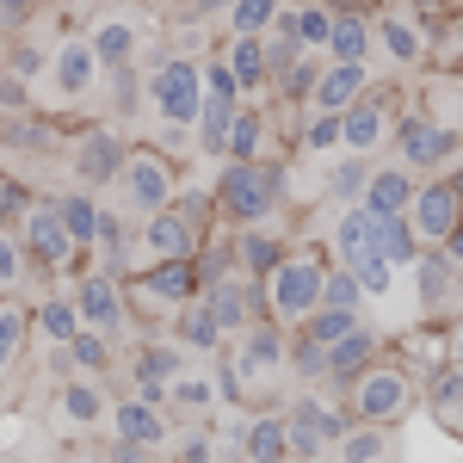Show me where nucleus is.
I'll return each mask as SVG.
<instances>
[{"instance_id": "obj_56", "label": "nucleus", "mask_w": 463, "mask_h": 463, "mask_svg": "<svg viewBox=\"0 0 463 463\" xmlns=\"http://www.w3.org/2000/svg\"><path fill=\"white\" fill-rule=\"evenodd\" d=\"M445 32H451V43L463 50V6H458V13H445Z\"/></svg>"}, {"instance_id": "obj_24", "label": "nucleus", "mask_w": 463, "mask_h": 463, "mask_svg": "<svg viewBox=\"0 0 463 463\" xmlns=\"http://www.w3.org/2000/svg\"><path fill=\"white\" fill-rule=\"evenodd\" d=\"M229 241H235V272H248V279H266L279 260H285V235L272 229V222H248V229H229Z\"/></svg>"}, {"instance_id": "obj_23", "label": "nucleus", "mask_w": 463, "mask_h": 463, "mask_svg": "<svg viewBox=\"0 0 463 463\" xmlns=\"http://www.w3.org/2000/svg\"><path fill=\"white\" fill-rule=\"evenodd\" d=\"M377 353H383V334H377L371 321H358L353 334H340V340L327 346V383L346 395V383H353V377H358V371H364Z\"/></svg>"}, {"instance_id": "obj_45", "label": "nucleus", "mask_w": 463, "mask_h": 463, "mask_svg": "<svg viewBox=\"0 0 463 463\" xmlns=\"http://www.w3.org/2000/svg\"><path fill=\"white\" fill-rule=\"evenodd\" d=\"M358 321H371V316H364V309H340V303H316V316L303 321V334H316L321 346H334L340 334H353Z\"/></svg>"}, {"instance_id": "obj_46", "label": "nucleus", "mask_w": 463, "mask_h": 463, "mask_svg": "<svg viewBox=\"0 0 463 463\" xmlns=\"http://www.w3.org/2000/svg\"><path fill=\"white\" fill-rule=\"evenodd\" d=\"M297 143L309 148V155H327V148H340V111H316V106H303Z\"/></svg>"}, {"instance_id": "obj_16", "label": "nucleus", "mask_w": 463, "mask_h": 463, "mask_svg": "<svg viewBox=\"0 0 463 463\" xmlns=\"http://www.w3.org/2000/svg\"><path fill=\"white\" fill-rule=\"evenodd\" d=\"M185 346L179 340H137V346H124V377H130V390L148 395V402H161L167 408V390H174V377L185 371Z\"/></svg>"}, {"instance_id": "obj_44", "label": "nucleus", "mask_w": 463, "mask_h": 463, "mask_svg": "<svg viewBox=\"0 0 463 463\" xmlns=\"http://www.w3.org/2000/svg\"><path fill=\"white\" fill-rule=\"evenodd\" d=\"M377 229H383V253H390L395 266L408 272V266L420 260V235H414V222H408V211H377Z\"/></svg>"}, {"instance_id": "obj_9", "label": "nucleus", "mask_w": 463, "mask_h": 463, "mask_svg": "<svg viewBox=\"0 0 463 463\" xmlns=\"http://www.w3.org/2000/svg\"><path fill=\"white\" fill-rule=\"evenodd\" d=\"M390 148H395V161H408L414 174H445V167L463 155V130H458V124H445L439 111L414 106V111L395 118Z\"/></svg>"}, {"instance_id": "obj_54", "label": "nucleus", "mask_w": 463, "mask_h": 463, "mask_svg": "<svg viewBox=\"0 0 463 463\" xmlns=\"http://www.w3.org/2000/svg\"><path fill=\"white\" fill-rule=\"evenodd\" d=\"M445 260H451V266H458V272H463V216H458V229L445 235Z\"/></svg>"}, {"instance_id": "obj_10", "label": "nucleus", "mask_w": 463, "mask_h": 463, "mask_svg": "<svg viewBox=\"0 0 463 463\" xmlns=\"http://www.w3.org/2000/svg\"><path fill=\"white\" fill-rule=\"evenodd\" d=\"M395 118H402V93L383 87V80H371L353 106L340 111V148H353V155H383L390 137H395Z\"/></svg>"}, {"instance_id": "obj_26", "label": "nucleus", "mask_w": 463, "mask_h": 463, "mask_svg": "<svg viewBox=\"0 0 463 463\" xmlns=\"http://www.w3.org/2000/svg\"><path fill=\"white\" fill-rule=\"evenodd\" d=\"M235 111L241 99H222V93H204V111H198V124H192V143L204 161H229V137H235Z\"/></svg>"}, {"instance_id": "obj_49", "label": "nucleus", "mask_w": 463, "mask_h": 463, "mask_svg": "<svg viewBox=\"0 0 463 463\" xmlns=\"http://www.w3.org/2000/svg\"><path fill=\"white\" fill-rule=\"evenodd\" d=\"M6 69L19 74V80H37V74L50 69V43H32V37H19V43H13V56H6Z\"/></svg>"}, {"instance_id": "obj_32", "label": "nucleus", "mask_w": 463, "mask_h": 463, "mask_svg": "<svg viewBox=\"0 0 463 463\" xmlns=\"http://www.w3.org/2000/svg\"><path fill=\"white\" fill-rule=\"evenodd\" d=\"M420 402H427L445 427H463V358H458V353H451V358H445V364L427 377V383H420Z\"/></svg>"}, {"instance_id": "obj_1", "label": "nucleus", "mask_w": 463, "mask_h": 463, "mask_svg": "<svg viewBox=\"0 0 463 463\" xmlns=\"http://www.w3.org/2000/svg\"><path fill=\"white\" fill-rule=\"evenodd\" d=\"M285 179H290V167L272 161V155H260V161H229L211 185L222 222H229V229L279 222V211H285Z\"/></svg>"}, {"instance_id": "obj_17", "label": "nucleus", "mask_w": 463, "mask_h": 463, "mask_svg": "<svg viewBox=\"0 0 463 463\" xmlns=\"http://www.w3.org/2000/svg\"><path fill=\"white\" fill-rule=\"evenodd\" d=\"M408 272H414V309L427 321H451L463 309V272L445 260V248H420Z\"/></svg>"}, {"instance_id": "obj_50", "label": "nucleus", "mask_w": 463, "mask_h": 463, "mask_svg": "<svg viewBox=\"0 0 463 463\" xmlns=\"http://www.w3.org/2000/svg\"><path fill=\"white\" fill-rule=\"evenodd\" d=\"M297 56H303V43H297V32H285V25H272V32H266V69H272V80H279V74H285L290 62H297Z\"/></svg>"}, {"instance_id": "obj_6", "label": "nucleus", "mask_w": 463, "mask_h": 463, "mask_svg": "<svg viewBox=\"0 0 463 463\" xmlns=\"http://www.w3.org/2000/svg\"><path fill=\"white\" fill-rule=\"evenodd\" d=\"M19 235H25V248H32V266L43 279H74L80 266H87V253L74 248L69 222H62V204H56V192H37L32 211L19 216Z\"/></svg>"}, {"instance_id": "obj_42", "label": "nucleus", "mask_w": 463, "mask_h": 463, "mask_svg": "<svg viewBox=\"0 0 463 463\" xmlns=\"http://www.w3.org/2000/svg\"><path fill=\"white\" fill-rule=\"evenodd\" d=\"M364 185H371V155H353V148H346V155L334 161V174H327V198H334V204H358Z\"/></svg>"}, {"instance_id": "obj_35", "label": "nucleus", "mask_w": 463, "mask_h": 463, "mask_svg": "<svg viewBox=\"0 0 463 463\" xmlns=\"http://www.w3.org/2000/svg\"><path fill=\"white\" fill-rule=\"evenodd\" d=\"M32 327H37V340H50V346H62V340H74L87 321H80V303H74V290L69 297H43V303H32Z\"/></svg>"}, {"instance_id": "obj_19", "label": "nucleus", "mask_w": 463, "mask_h": 463, "mask_svg": "<svg viewBox=\"0 0 463 463\" xmlns=\"http://www.w3.org/2000/svg\"><path fill=\"white\" fill-rule=\"evenodd\" d=\"M204 235H211V229H198L179 204L148 211L143 216V266H148V260H192V253L204 248Z\"/></svg>"}, {"instance_id": "obj_8", "label": "nucleus", "mask_w": 463, "mask_h": 463, "mask_svg": "<svg viewBox=\"0 0 463 463\" xmlns=\"http://www.w3.org/2000/svg\"><path fill=\"white\" fill-rule=\"evenodd\" d=\"M285 427H290V458H334L340 432L353 427V408L321 395L316 383V390H297L285 402Z\"/></svg>"}, {"instance_id": "obj_47", "label": "nucleus", "mask_w": 463, "mask_h": 463, "mask_svg": "<svg viewBox=\"0 0 463 463\" xmlns=\"http://www.w3.org/2000/svg\"><path fill=\"white\" fill-rule=\"evenodd\" d=\"M321 303H340V309H364L371 297H364V285H358V272L353 266H327V279H321Z\"/></svg>"}, {"instance_id": "obj_48", "label": "nucleus", "mask_w": 463, "mask_h": 463, "mask_svg": "<svg viewBox=\"0 0 463 463\" xmlns=\"http://www.w3.org/2000/svg\"><path fill=\"white\" fill-rule=\"evenodd\" d=\"M32 185H25V179L13 174V167H0V229H19V216L32 211Z\"/></svg>"}, {"instance_id": "obj_41", "label": "nucleus", "mask_w": 463, "mask_h": 463, "mask_svg": "<svg viewBox=\"0 0 463 463\" xmlns=\"http://www.w3.org/2000/svg\"><path fill=\"white\" fill-rule=\"evenodd\" d=\"M279 13H285V0H235L222 13V32L229 37H266L279 25Z\"/></svg>"}, {"instance_id": "obj_29", "label": "nucleus", "mask_w": 463, "mask_h": 463, "mask_svg": "<svg viewBox=\"0 0 463 463\" xmlns=\"http://www.w3.org/2000/svg\"><path fill=\"white\" fill-rule=\"evenodd\" d=\"M222 62L241 80V99H260L272 87V69H266V37H222Z\"/></svg>"}, {"instance_id": "obj_36", "label": "nucleus", "mask_w": 463, "mask_h": 463, "mask_svg": "<svg viewBox=\"0 0 463 463\" xmlns=\"http://www.w3.org/2000/svg\"><path fill=\"white\" fill-rule=\"evenodd\" d=\"M279 25L297 32L303 50H327V37H334V0H309V6H285L279 13Z\"/></svg>"}, {"instance_id": "obj_18", "label": "nucleus", "mask_w": 463, "mask_h": 463, "mask_svg": "<svg viewBox=\"0 0 463 463\" xmlns=\"http://www.w3.org/2000/svg\"><path fill=\"white\" fill-rule=\"evenodd\" d=\"M377 56L390 62V69L414 74L432 62V32L427 19H414V13H402V6H377Z\"/></svg>"}, {"instance_id": "obj_30", "label": "nucleus", "mask_w": 463, "mask_h": 463, "mask_svg": "<svg viewBox=\"0 0 463 463\" xmlns=\"http://www.w3.org/2000/svg\"><path fill=\"white\" fill-rule=\"evenodd\" d=\"M414 192H420V174H414L408 161H383V167H371L364 204H371V211H408Z\"/></svg>"}, {"instance_id": "obj_33", "label": "nucleus", "mask_w": 463, "mask_h": 463, "mask_svg": "<svg viewBox=\"0 0 463 463\" xmlns=\"http://www.w3.org/2000/svg\"><path fill=\"white\" fill-rule=\"evenodd\" d=\"M32 303L25 297H0V377L25 358V346H32Z\"/></svg>"}, {"instance_id": "obj_4", "label": "nucleus", "mask_w": 463, "mask_h": 463, "mask_svg": "<svg viewBox=\"0 0 463 463\" xmlns=\"http://www.w3.org/2000/svg\"><path fill=\"white\" fill-rule=\"evenodd\" d=\"M174 198H179V161L161 143H130L118 185H111V204H124L130 216H148V211H167Z\"/></svg>"}, {"instance_id": "obj_38", "label": "nucleus", "mask_w": 463, "mask_h": 463, "mask_svg": "<svg viewBox=\"0 0 463 463\" xmlns=\"http://www.w3.org/2000/svg\"><path fill=\"white\" fill-rule=\"evenodd\" d=\"M32 248H25V235L19 229H0V297H25L32 285Z\"/></svg>"}, {"instance_id": "obj_13", "label": "nucleus", "mask_w": 463, "mask_h": 463, "mask_svg": "<svg viewBox=\"0 0 463 463\" xmlns=\"http://www.w3.org/2000/svg\"><path fill=\"white\" fill-rule=\"evenodd\" d=\"M124 130L118 124H87V130H74L69 137V167H74V185H87V192H111L118 185V167H124Z\"/></svg>"}, {"instance_id": "obj_52", "label": "nucleus", "mask_w": 463, "mask_h": 463, "mask_svg": "<svg viewBox=\"0 0 463 463\" xmlns=\"http://www.w3.org/2000/svg\"><path fill=\"white\" fill-rule=\"evenodd\" d=\"M32 99V80H19L13 69H0V111H25Z\"/></svg>"}, {"instance_id": "obj_31", "label": "nucleus", "mask_w": 463, "mask_h": 463, "mask_svg": "<svg viewBox=\"0 0 463 463\" xmlns=\"http://www.w3.org/2000/svg\"><path fill=\"white\" fill-rule=\"evenodd\" d=\"M395 427H383V420H353V427L340 432V445H334V458L340 463H383L395 458Z\"/></svg>"}, {"instance_id": "obj_25", "label": "nucleus", "mask_w": 463, "mask_h": 463, "mask_svg": "<svg viewBox=\"0 0 463 463\" xmlns=\"http://www.w3.org/2000/svg\"><path fill=\"white\" fill-rule=\"evenodd\" d=\"M174 340L185 346V353H198V358H216L222 346H229V334H222V321L204 309V297H192V303L174 309Z\"/></svg>"}, {"instance_id": "obj_14", "label": "nucleus", "mask_w": 463, "mask_h": 463, "mask_svg": "<svg viewBox=\"0 0 463 463\" xmlns=\"http://www.w3.org/2000/svg\"><path fill=\"white\" fill-rule=\"evenodd\" d=\"M458 216H463V174H451V167L445 174H420V192L408 204V222H414L420 248H445Z\"/></svg>"}, {"instance_id": "obj_58", "label": "nucleus", "mask_w": 463, "mask_h": 463, "mask_svg": "<svg viewBox=\"0 0 463 463\" xmlns=\"http://www.w3.org/2000/svg\"><path fill=\"white\" fill-rule=\"evenodd\" d=\"M285 6H309V0H285Z\"/></svg>"}, {"instance_id": "obj_53", "label": "nucleus", "mask_w": 463, "mask_h": 463, "mask_svg": "<svg viewBox=\"0 0 463 463\" xmlns=\"http://www.w3.org/2000/svg\"><path fill=\"white\" fill-rule=\"evenodd\" d=\"M43 6H56V0H0V25H19V19H37Z\"/></svg>"}, {"instance_id": "obj_20", "label": "nucleus", "mask_w": 463, "mask_h": 463, "mask_svg": "<svg viewBox=\"0 0 463 463\" xmlns=\"http://www.w3.org/2000/svg\"><path fill=\"white\" fill-rule=\"evenodd\" d=\"M334 62H377V6L340 0L334 6V37H327Z\"/></svg>"}, {"instance_id": "obj_28", "label": "nucleus", "mask_w": 463, "mask_h": 463, "mask_svg": "<svg viewBox=\"0 0 463 463\" xmlns=\"http://www.w3.org/2000/svg\"><path fill=\"white\" fill-rule=\"evenodd\" d=\"M216 371L211 364H204V371H198V364H185V371H179L174 377V390H167V408H174V414H185V420H211L216 414Z\"/></svg>"}, {"instance_id": "obj_34", "label": "nucleus", "mask_w": 463, "mask_h": 463, "mask_svg": "<svg viewBox=\"0 0 463 463\" xmlns=\"http://www.w3.org/2000/svg\"><path fill=\"white\" fill-rule=\"evenodd\" d=\"M69 353H74V371H80V377H111V371L124 364V346H118L111 334H99V327H80L69 340Z\"/></svg>"}, {"instance_id": "obj_21", "label": "nucleus", "mask_w": 463, "mask_h": 463, "mask_svg": "<svg viewBox=\"0 0 463 463\" xmlns=\"http://www.w3.org/2000/svg\"><path fill=\"white\" fill-rule=\"evenodd\" d=\"M56 420L74 432H87V427H106L111 420V395H106V377H62L56 383Z\"/></svg>"}, {"instance_id": "obj_2", "label": "nucleus", "mask_w": 463, "mask_h": 463, "mask_svg": "<svg viewBox=\"0 0 463 463\" xmlns=\"http://www.w3.org/2000/svg\"><path fill=\"white\" fill-rule=\"evenodd\" d=\"M414 402H420V377H414L402 358H390V353H377L353 383H346V408H353V420L402 427V420L414 414Z\"/></svg>"}, {"instance_id": "obj_40", "label": "nucleus", "mask_w": 463, "mask_h": 463, "mask_svg": "<svg viewBox=\"0 0 463 463\" xmlns=\"http://www.w3.org/2000/svg\"><path fill=\"white\" fill-rule=\"evenodd\" d=\"M266 143H272L266 111L241 99V111H235V137H229V161H260V155H266Z\"/></svg>"}, {"instance_id": "obj_22", "label": "nucleus", "mask_w": 463, "mask_h": 463, "mask_svg": "<svg viewBox=\"0 0 463 463\" xmlns=\"http://www.w3.org/2000/svg\"><path fill=\"white\" fill-rule=\"evenodd\" d=\"M241 458L248 463H285L290 458L285 408H248V420H241Z\"/></svg>"}, {"instance_id": "obj_27", "label": "nucleus", "mask_w": 463, "mask_h": 463, "mask_svg": "<svg viewBox=\"0 0 463 463\" xmlns=\"http://www.w3.org/2000/svg\"><path fill=\"white\" fill-rule=\"evenodd\" d=\"M364 87H371V62H334V56H327V69H321L309 106L316 111H346Z\"/></svg>"}, {"instance_id": "obj_37", "label": "nucleus", "mask_w": 463, "mask_h": 463, "mask_svg": "<svg viewBox=\"0 0 463 463\" xmlns=\"http://www.w3.org/2000/svg\"><path fill=\"white\" fill-rule=\"evenodd\" d=\"M93 50H99V62H106V69L137 62V19H130V13H106V19H99V32H93Z\"/></svg>"}, {"instance_id": "obj_5", "label": "nucleus", "mask_w": 463, "mask_h": 463, "mask_svg": "<svg viewBox=\"0 0 463 463\" xmlns=\"http://www.w3.org/2000/svg\"><path fill=\"white\" fill-rule=\"evenodd\" d=\"M143 99L167 130H192L204 111V62L192 56H161L155 69H143Z\"/></svg>"}, {"instance_id": "obj_43", "label": "nucleus", "mask_w": 463, "mask_h": 463, "mask_svg": "<svg viewBox=\"0 0 463 463\" xmlns=\"http://www.w3.org/2000/svg\"><path fill=\"white\" fill-rule=\"evenodd\" d=\"M321 69H327V50H303L297 62H290L279 80H272V93H285V99H297V106H309V93H316Z\"/></svg>"}, {"instance_id": "obj_12", "label": "nucleus", "mask_w": 463, "mask_h": 463, "mask_svg": "<svg viewBox=\"0 0 463 463\" xmlns=\"http://www.w3.org/2000/svg\"><path fill=\"white\" fill-rule=\"evenodd\" d=\"M204 290L198 279V260H148L143 272L130 279V297H137V321H155L161 309L174 316L179 303H192Z\"/></svg>"}, {"instance_id": "obj_11", "label": "nucleus", "mask_w": 463, "mask_h": 463, "mask_svg": "<svg viewBox=\"0 0 463 463\" xmlns=\"http://www.w3.org/2000/svg\"><path fill=\"white\" fill-rule=\"evenodd\" d=\"M111 451L118 458H137V451H161L167 439H174V408H161V402H148V395H118L111 402Z\"/></svg>"}, {"instance_id": "obj_51", "label": "nucleus", "mask_w": 463, "mask_h": 463, "mask_svg": "<svg viewBox=\"0 0 463 463\" xmlns=\"http://www.w3.org/2000/svg\"><path fill=\"white\" fill-rule=\"evenodd\" d=\"M167 451H174V458H216V432H211V427L174 432V439H167Z\"/></svg>"}, {"instance_id": "obj_15", "label": "nucleus", "mask_w": 463, "mask_h": 463, "mask_svg": "<svg viewBox=\"0 0 463 463\" xmlns=\"http://www.w3.org/2000/svg\"><path fill=\"white\" fill-rule=\"evenodd\" d=\"M99 50H93V37H56L50 43V93H56V106H80V99H93V87H99Z\"/></svg>"}, {"instance_id": "obj_7", "label": "nucleus", "mask_w": 463, "mask_h": 463, "mask_svg": "<svg viewBox=\"0 0 463 463\" xmlns=\"http://www.w3.org/2000/svg\"><path fill=\"white\" fill-rule=\"evenodd\" d=\"M74 303H80V321L111 334L118 346H130L137 334V297H130V279H118L106 266H80L74 272Z\"/></svg>"}, {"instance_id": "obj_57", "label": "nucleus", "mask_w": 463, "mask_h": 463, "mask_svg": "<svg viewBox=\"0 0 463 463\" xmlns=\"http://www.w3.org/2000/svg\"><path fill=\"white\" fill-rule=\"evenodd\" d=\"M445 87H451V99H458V111H463V74H458V80H445Z\"/></svg>"}, {"instance_id": "obj_3", "label": "nucleus", "mask_w": 463, "mask_h": 463, "mask_svg": "<svg viewBox=\"0 0 463 463\" xmlns=\"http://www.w3.org/2000/svg\"><path fill=\"white\" fill-rule=\"evenodd\" d=\"M327 266H334V260H327L321 248H309V241H290L285 260L266 272V309H272V321H285V327H303V321L316 316Z\"/></svg>"}, {"instance_id": "obj_55", "label": "nucleus", "mask_w": 463, "mask_h": 463, "mask_svg": "<svg viewBox=\"0 0 463 463\" xmlns=\"http://www.w3.org/2000/svg\"><path fill=\"white\" fill-rule=\"evenodd\" d=\"M445 340H451V353L463 358V309H458V316H451V321H445Z\"/></svg>"}, {"instance_id": "obj_39", "label": "nucleus", "mask_w": 463, "mask_h": 463, "mask_svg": "<svg viewBox=\"0 0 463 463\" xmlns=\"http://www.w3.org/2000/svg\"><path fill=\"white\" fill-rule=\"evenodd\" d=\"M290 383L297 390L327 383V346H321L316 334H303V327H290Z\"/></svg>"}]
</instances>
